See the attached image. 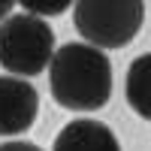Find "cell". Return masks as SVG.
Wrapping results in <instances>:
<instances>
[{"label":"cell","instance_id":"1","mask_svg":"<svg viewBox=\"0 0 151 151\" xmlns=\"http://www.w3.org/2000/svg\"><path fill=\"white\" fill-rule=\"evenodd\" d=\"M48 85L58 106L70 112H97L112 97V64L106 48L91 42H67L52 55Z\"/></svg>","mask_w":151,"mask_h":151},{"label":"cell","instance_id":"2","mask_svg":"<svg viewBox=\"0 0 151 151\" xmlns=\"http://www.w3.org/2000/svg\"><path fill=\"white\" fill-rule=\"evenodd\" d=\"M142 0H76L73 24L79 36L100 48H124L142 27Z\"/></svg>","mask_w":151,"mask_h":151},{"label":"cell","instance_id":"3","mask_svg":"<svg viewBox=\"0 0 151 151\" xmlns=\"http://www.w3.org/2000/svg\"><path fill=\"white\" fill-rule=\"evenodd\" d=\"M55 55V30L33 15H9L0 21V67L15 76H40Z\"/></svg>","mask_w":151,"mask_h":151},{"label":"cell","instance_id":"4","mask_svg":"<svg viewBox=\"0 0 151 151\" xmlns=\"http://www.w3.org/2000/svg\"><path fill=\"white\" fill-rule=\"evenodd\" d=\"M40 115V94L18 76H0V136H18Z\"/></svg>","mask_w":151,"mask_h":151},{"label":"cell","instance_id":"5","mask_svg":"<svg viewBox=\"0 0 151 151\" xmlns=\"http://www.w3.org/2000/svg\"><path fill=\"white\" fill-rule=\"evenodd\" d=\"M52 151H121L109 124L94 118H76L58 133Z\"/></svg>","mask_w":151,"mask_h":151},{"label":"cell","instance_id":"6","mask_svg":"<svg viewBox=\"0 0 151 151\" xmlns=\"http://www.w3.org/2000/svg\"><path fill=\"white\" fill-rule=\"evenodd\" d=\"M124 94H127V103L136 115L151 121V55H139L127 67Z\"/></svg>","mask_w":151,"mask_h":151},{"label":"cell","instance_id":"7","mask_svg":"<svg viewBox=\"0 0 151 151\" xmlns=\"http://www.w3.org/2000/svg\"><path fill=\"white\" fill-rule=\"evenodd\" d=\"M18 3L33 15H60L73 6V0H18Z\"/></svg>","mask_w":151,"mask_h":151},{"label":"cell","instance_id":"8","mask_svg":"<svg viewBox=\"0 0 151 151\" xmlns=\"http://www.w3.org/2000/svg\"><path fill=\"white\" fill-rule=\"evenodd\" d=\"M0 151H42V148H40V145H30V142L12 139V142H3V145H0Z\"/></svg>","mask_w":151,"mask_h":151},{"label":"cell","instance_id":"9","mask_svg":"<svg viewBox=\"0 0 151 151\" xmlns=\"http://www.w3.org/2000/svg\"><path fill=\"white\" fill-rule=\"evenodd\" d=\"M15 3H18V0H0V21H3V18L9 15V9L15 6Z\"/></svg>","mask_w":151,"mask_h":151}]
</instances>
